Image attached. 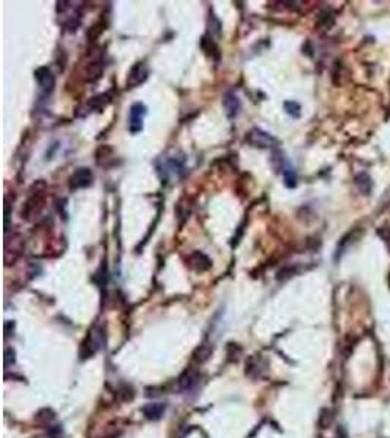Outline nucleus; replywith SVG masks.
Listing matches in <instances>:
<instances>
[{
  "instance_id": "obj_15",
  "label": "nucleus",
  "mask_w": 390,
  "mask_h": 438,
  "mask_svg": "<svg viewBox=\"0 0 390 438\" xmlns=\"http://www.w3.org/2000/svg\"><path fill=\"white\" fill-rule=\"evenodd\" d=\"M102 75V60L101 59H95L94 62H91L87 69V79L88 80H97Z\"/></svg>"
},
{
  "instance_id": "obj_14",
  "label": "nucleus",
  "mask_w": 390,
  "mask_h": 438,
  "mask_svg": "<svg viewBox=\"0 0 390 438\" xmlns=\"http://www.w3.org/2000/svg\"><path fill=\"white\" fill-rule=\"evenodd\" d=\"M221 30H222V25H221V21L218 19V16L211 11L209 12V19H207V31L212 38H219L221 37Z\"/></svg>"
},
{
  "instance_id": "obj_2",
  "label": "nucleus",
  "mask_w": 390,
  "mask_h": 438,
  "mask_svg": "<svg viewBox=\"0 0 390 438\" xmlns=\"http://www.w3.org/2000/svg\"><path fill=\"white\" fill-rule=\"evenodd\" d=\"M246 142L249 143L250 146H253V148L266 149V148H275L278 145V139L275 136H272L271 133L262 130L259 127H254V129H251L247 133Z\"/></svg>"
},
{
  "instance_id": "obj_5",
  "label": "nucleus",
  "mask_w": 390,
  "mask_h": 438,
  "mask_svg": "<svg viewBox=\"0 0 390 438\" xmlns=\"http://www.w3.org/2000/svg\"><path fill=\"white\" fill-rule=\"evenodd\" d=\"M148 75H149V70H148V66L145 65L143 62H138L135 65L130 67L129 73H127V77H126V88H136L142 85L146 79H148Z\"/></svg>"
},
{
  "instance_id": "obj_7",
  "label": "nucleus",
  "mask_w": 390,
  "mask_h": 438,
  "mask_svg": "<svg viewBox=\"0 0 390 438\" xmlns=\"http://www.w3.org/2000/svg\"><path fill=\"white\" fill-rule=\"evenodd\" d=\"M222 107H224L225 116H227L228 119H229V120H234L240 114L241 101H240L239 97H237L232 91H228V92L224 94V97H222Z\"/></svg>"
},
{
  "instance_id": "obj_12",
  "label": "nucleus",
  "mask_w": 390,
  "mask_h": 438,
  "mask_svg": "<svg viewBox=\"0 0 390 438\" xmlns=\"http://www.w3.org/2000/svg\"><path fill=\"white\" fill-rule=\"evenodd\" d=\"M355 186L362 195L369 196L373 190V180L367 173H358L355 175Z\"/></svg>"
},
{
  "instance_id": "obj_8",
  "label": "nucleus",
  "mask_w": 390,
  "mask_h": 438,
  "mask_svg": "<svg viewBox=\"0 0 390 438\" xmlns=\"http://www.w3.org/2000/svg\"><path fill=\"white\" fill-rule=\"evenodd\" d=\"M187 262H189V266L196 272H206L212 266V260L206 256L205 253L202 252L192 253L189 256Z\"/></svg>"
},
{
  "instance_id": "obj_18",
  "label": "nucleus",
  "mask_w": 390,
  "mask_h": 438,
  "mask_svg": "<svg viewBox=\"0 0 390 438\" xmlns=\"http://www.w3.org/2000/svg\"><path fill=\"white\" fill-rule=\"evenodd\" d=\"M317 25L323 26L325 30L330 28V26L333 25V15L327 11L322 12V13H320V16H319V22H317Z\"/></svg>"
},
{
  "instance_id": "obj_11",
  "label": "nucleus",
  "mask_w": 390,
  "mask_h": 438,
  "mask_svg": "<svg viewBox=\"0 0 390 438\" xmlns=\"http://www.w3.org/2000/svg\"><path fill=\"white\" fill-rule=\"evenodd\" d=\"M85 343H91V345L85 346L87 349H89V353L97 352V350L102 346V343H104V333H102V330H99V328H94V330L91 332V335L88 336V339Z\"/></svg>"
},
{
  "instance_id": "obj_1",
  "label": "nucleus",
  "mask_w": 390,
  "mask_h": 438,
  "mask_svg": "<svg viewBox=\"0 0 390 438\" xmlns=\"http://www.w3.org/2000/svg\"><path fill=\"white\" fill-rule=\"evenodd\" d=\"M35 191H31L30 197L27 199L23 208H22V219H27L30 221L31 218H34L35 215L40 213V210L43 209L44 206V197H45V186H43L41 188H37L34 186Z\"/></svg>"
},
{
  "instance_id": "obj_4",
  "label": "nucleus",
  "mask_w": 390,
  "mask_h": 438,
  "mask_svg": "<svg viewBox=\"0 0 390 438\" xmlns=\"http://www.w3.org/2000/svg\"><path fill=\"white\" fill-rule=\"evenodd\" d=\"M148 114L146 107L142 102H135L132 104L129 110V130L130 133L136 134L143 130V121Z\"/></svg>"
},
{
  "instance_id": "obj_13",
  "label": "nucleus",
  "mask_w": 390,
  "mask_h": 438,
  "mask_svg": "<svg viewBox=\"0 0 390 438\" xmlns=\"http://www.w3.org/2000/svg\"><path fill=\"white\" fill-rule=\"evenodd\" d=\"M142 412L148 419L157 421V419L163 418V415L165 414V405L164 403H149L142 409Z\"/></svg>"
},
{
  "instance_id": "obj_17",
  "label": "nucleus",
  "mask_w": 390,
  "mask_h": 438,
  "mask_svg": "<svg viewBox=\"0 0 390 438\" xmlns=\"http://www.w3.org/2000/svg\"><path fill=\"white\" fill-rule=\"evenodd\" d=\"M283 108L287 111V114L294 117V119H298L301 116V105L297 101H285Z\"/></svg>"
},
{
  "instance_id": "obj_9",
  "label": "nucleus",
  "mask_w": 390,
  "mask_h": 438,
  "mask_svg": "<svg viewBox=\"0 0 390 438\" xmlns=\"http://www.w3.org/2000/svg\"><path fill=\"white\" fill-rule=\"evenodd\" d=\"M200 48L203 50V53H205L207 57H211L214 62H219V59H221V51H219V47H218L217 41L211 37V35H203L202 37V40H200Z\"/></svg>"
},
{
  "instance_id": "obj_16",
  "label": "nucleus",
  "mask_w": 390,
  "mask_h": 438,
  "mask_svg": "<svg viewBox=\"0 0 390 438\" xmlns=\"http://www.w3.org/2000/svg\"><path fill=\"white\" fill-rule=\"evenodd\" d=\"M282 175H283V183L288 188H294L297 186V174L293 167H290L288 164L285 165V168L282 170Z\"/></svg>"
},
{
  "instance_id": "obj_6",
  "label": "nucleus",
  "mask_w": 390,
  "mask_h": 438,
  "mask_svg": "<svg viewBox=\"0 0 390 438\" xmlns=\"http://www.w3.org/2000/svg\"><path fill=\"white\" fill-rule=\"evenodd\" d=\"M34 77L38 84V87L41 88V91H44L45 94H51L56 85V79L53 72L50 70V67L47 66H41L38 69H35L34 72Z\"/></svg>"
},
{
  "instance_id": "obj_10",
  "label": "nucleus",
  "mask_w": 390,
  "mask_h": 438,
  "mask_svg": "<svg viewBox=\"0 0 390 438\" xmlns=\"http://www.w3.org/2000/svg\"><path fill=\"white\" fill-rule=\"evenodd\" d=\"M110 102H111V97H110L109 94H98V95L92 97V98L88 101L87 107L89 111L101 113L102 110L109 105Z\"/></svg>"
},
{
  "instance_id": "obj_3",
  "label": "nucleus",
  "mask_w": 390,
  "mask_h": 438,
  "mask_svg": "<svg viewBox=\"0 0 390 438\" xmlns=\"http://www.w3.org/2000/svg\"><path fill=\"white\" fill-rule=\"evenodd\" d=\"M94 183V174L91 168L88 167H79L69 177V188L70 190H79V188H88Z\"/></svg>"
}]
</instances>
